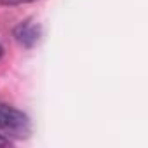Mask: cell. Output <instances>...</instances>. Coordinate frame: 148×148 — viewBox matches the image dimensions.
Segmentation results:
<instances>
[{
	"label": "cell",
	"mask_w": 148,
	"mask_h": 148,
	"mask_svg": "<svg viewBox=\"0 0 148 148\" xmlns=\"http://www.w3.org/2000/svg\"><path fill=\"white\" fill-rule=\"evenodd\" d=\"M0 56H2V45H0Z\"/></svg>",
	"instance_id": "5b68a950"
},
{
	"label": "cell",
	"mask_w": 148,
	"mask_h": 148,
	"mask_svg": "<svg viewBox=\"0 0 148 148\" xmlns=\"http://www.w3.org/2000/svg\"><path fill=\"white\" fill-rule=\"evenodd\" d=\"M14 37L21 45L33 47L38 40V37H40V26L37 23H33L32 19H26V21L19 23L14 28Z\"/></svg>",
	"instance_id": "7a4b0ae2"
},
{
	"label": "cell",
	"mask_w": 148,
	"mask_h": 148,
	"mask_svg": "<svg viewBox=\"0 0 148 148\" xmlns=\"http://www.w3.org/2000/svg\"><path fill=\"white\" fill-rule=\"evenodd\" d=\"M28 127L30 122L23 112L0 101V129L7 132H25L28 131Z\"/></svg>",
	"instance_id": "6da1fadb"
},
{
	"label": "cell",
	"mask_w": 148,
	"mask_h": 148,
	"mask_svg": "<svg viewBox=\"0 0 148 148\" xmlns=\"http://www.w3.org/2000/svg\"><path fill=\"white\" fill-rule=\"evenodd\" d=\"M11 145H12V141L9 138H5L4 134H0V146H11Z\"/></svg>",
	"instance_id": "277c9868"
},
{
	"label": "cell",
	"mask_w": 148,
	"mask_h": 148,
	"mask_svg": "<svg viewBox=\"0 0 148 148\" xmlns=\"http://www.w3.org/2000/svg\"><path fill=\"white\" fill-rule=\"evenodd\" d=\"M4 5H21V4H30L35 2V0H0Z\"/></svg>",
	"instance_id": "3957f363"
}]
</instances>
